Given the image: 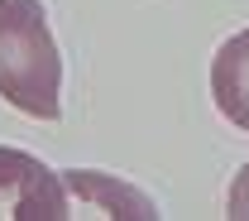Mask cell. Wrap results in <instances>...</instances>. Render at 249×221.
I'll return each instance as SVG.
<instances>
[{"label":"cell","instance_id":"obj_2","mask_svg":"<svg viewBox=\"0 0 249 221\" xmlns=\"http://www.w3.org/2000/svg\"><path fill=\"white\" fill-rule=\"evenodd\" d=\"M0 217L5 221H62L67 188L62 173L43 159L0 144Z\"/></svg>","mask_w":249,"mask_h":221},{"label":"cell","instance_id":"obj_5","mask_svg":"<svg viewBox=\"0 0 249 221\" xmlns=\"http://www.w3.org/2000/svg\"><path fill=\"white\" fill-rule=\"evenodd\" d=\"M225 217L230 221H249V163L235 173V183L225 192Z\"/></svg>","mask_w":249,"mask_h":221},{"label":"cell","instance_id":"obj_1","mask_svg":"<svg viewBox=\"0 0 249 221\" xmlns=\"http://www.w3.org/2000/svg\"><path fill=\"white\" fill-rule=\"evenodd\" d=\"M0 96L34 121L62 116V53L38 0H0Z\"/></svg>","mask_w":249,"mask_h":221},{"label":"cell","instance_id":"obj_4","mask_svg":"<svg viewBox=\"0 0 249 221\" xmlns=\"http://www.w3.org/2000/svg\"><path fill=\"white\" fill-rule=\"evenodd\" d=\"M211 96L230 125L249 130V29L230 34L211 58Z\"/></svg>","mask_w":249,"mask_h":221},{"label":"cell","instance_id":"obj_3","mask_svg":"<svg viewBox=\"0 0 249 221\" xmlns=\"http://www.w3.org/2000/svg\"><path fill=\"white\" fill-rule=\"evenodd\" d=\"M62 188H67V217H106V221H154L158 207L154 197L129 188L110 173L96 168H62Z\"/></svg>","mask_w":249,"mask_h":221}]
</instances>
